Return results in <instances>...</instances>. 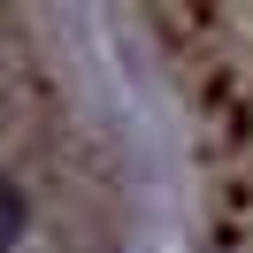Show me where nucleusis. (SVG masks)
Returning <instances> with one entry per match:
<instances>
[{"label":"nucleus","mask_w":253,"mask_h":253,"mask_svg":"<svg viewBox=\"0 0 253 253\" xmlns=\"http://www.w3.org/2000/svg\"><path fill=\"white\" fill-rule=\"evenodd\" d=\"M115 154L92 108L39 62V31L0 16V253H100Z\"/></svg>","instance_id":"1"}]
</instances>
